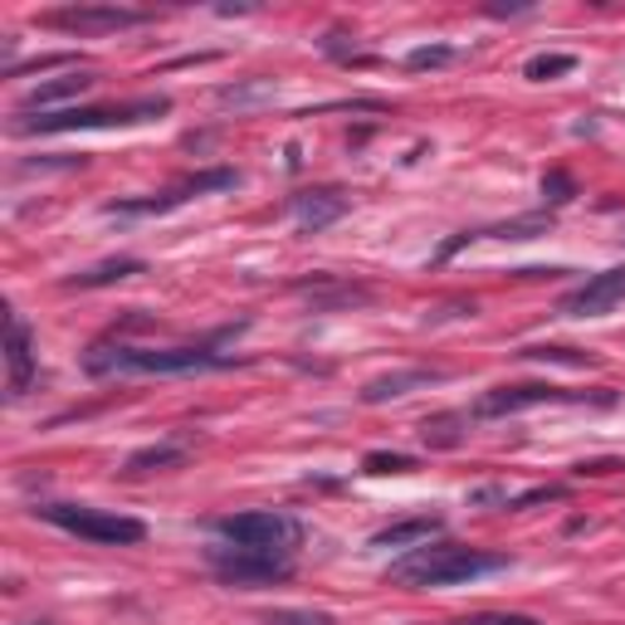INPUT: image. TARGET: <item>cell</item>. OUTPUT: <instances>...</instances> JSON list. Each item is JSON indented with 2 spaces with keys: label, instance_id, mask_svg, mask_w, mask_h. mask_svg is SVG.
<instances>
[{
  "label": "cell",
  "instance_id": "1",
  "mask_svg": "<svg viewBox=\"0 0 625 625\" xmlns=\"http://www.w3.org/2000/svg\"><path fill=\"white\" fill-rule=\"evenodd\" d=\"M503 567H509V558H499V552L459 548V542H420L416 552L392 562V582H400V586H459V582H475V576H489Z\"/></svg>",
  "mask_w": 625,
  "mask_h": 625
},
{
  "label": "cell",
  "instance_id": "2",
  "mask_svg": "<svg viewBox=\"0 0 625 625\" xmlns=\"http://www.w3.org/2000/svg\"><path fill=\"white\" fill-rule=\"evenodd\" d=\"M235 352L216 347H93L88 372L93 376H123V372H157V376H181V372H220L235 367Z\"/></svg>",
  "mask_w": 625,
  "mask_h": 625
},
{
  "label": "cell",
  "instance_id": "3",
  "mask_svg": "<svg viewBox=\"0 0 625 625\" xmlns=\"http://www.w3.org/2000/svg\"><path fill=\"white\" fill-rule=\"evenodd\" d=\"M44 523L64 528V533L84 538V542H98V548H137L147 538V528L127 513H108V509H88V503H44L34 509Z\"/></svg>",
  "mask_w": 625,
  "mask_h": 625
},
{
  "label": "cell",
  "instance_id": "4",
  "mask_svg": "<svg viewBox=\"0 0 625 625\" xmlns=\"http://www.w3.org/2000/svg\"><path fill=\"white\" fill-rule=\"evenodd\" d=\"M171 113V98H137L123 108H59L40 117H15V133H84V127H127Z\"/></svg>",
  "mask_w": 625,
  "mask_h": 625
},
{
  "label": "cell",
  "instance_id": "5",
  "mask_svg": "<svg viewBox=\"0 0 625 625\" xmlns=\"http://www.w3.org/2000/svg\"><path fill=\"white\" fill-rule=\"evenodd\" d=\"M216 533L230 542V548H250V552H269V558H293L299 548V523L289 513H269V509H254V513H230V518H216Z\"/></svg>",
  "mask_w": 625,
  "mask_h": 625
},
{
  "label": "cell",
  "instance_id": "6",
  "mask_svg": "<svg viewBox=\"0 0 625 625\" xmlns=\"http://www.w3.org/2000/svg\"><path fill=\"white\" fill-rule=\"evenodd\" d=\"M576 400L611 406L606 396H582V392H562V386H548V382H523V386H493V392H483L475 406H469V416L499 420V416H518V410H533V406H576Z\"/></svg>",
  "mask_w": 625,
  "mask_h": 625
},
{
  "label": "cell",
  "instance_id": "7",
  "mask_svg": "<svg viewBox=\"0 0 625 625\" xmlns=\"http://www.w3.org/2000/svg\"><path fill=\"white\" fill-rule=\"evenodd\" d=\"M206 562L216 567L220 582L230 586H269V582H284L293 572V558H269V552H250V548H206Z\"/></svg>",
  "mask_w": 625,
  "mask_h": 625
},
{
  "label": "cell",
  "instance_id": "8",
  "mask_svg": "<svg viewBox=\"0 0 625 625\" xmlns=\"http://www.w3.org/2000/svg\"><path fill=\"white\" fill-rule=\"evenodd\" d=\"M235 186H240V171H235V167H216V171H200V176H191V181L171 186V191H162V196H143V200H113V206H108V216H162V210L186 206V200H191V196H206V191H235Z\"/></svg>",
  "mask_w": 625,
  "mask_h": 625
},
{
  "label": "cell",
  "instance_id": "9",
  "mask_svg": "<svg viewBox=\"0 0 625 625\" xmlns=\"http://www.w3.org/2000/svg\"><path fill=\"white\" fill-rule=\"evenodd\" d=\"M44 25L69 30V34H113V30H133L147 25V10H127V6H64V10H44Z\"/></svg>",
  "mask_w": 625,
  "mask_h": 625
},
{
  "label": "cell",
  "instance_id": "10",
  "mask_svg": "<svg viewBox=\"0 0 625 625\" xmlns=\"http://www.w3.org/2000/svg\"><path fill=\"white\" fill-rule=\"evenodd\" d=\"M621 303H625V264L586 279L582 289H572L567 299H562V313L567 317H601V313L621 309Z\"/></svg>",
  "mask_w": 625,
  "mask_h": 625
},
{
  "label": "cell",
  "instance_id": "11",
  "mask_svg": "<svg viewBox=\"0 0 625 625\" xmlns=\"http://www.w3.org/2000/svg\"><path fill=\"white\" fill-rule=\"evenodd\" d=\"M6 372H10V396H25L34 376V342H30V323L15 313L6 317Z\"/></svg>",
  "mask_w": 625,
  "mask_h": 625
},
{
  "label": "cell",
  "instance_id": "12",
  "mask_svg": "<svg viewBox=\"0 0 625 625\" xmlns=\"http://www.w3.org/2000/svg\"><path fill=\"white\" fill-rule=\"evenodd\" d=\"M289 216L299 220L303 235H317V230L333 226V220L347 216V196L342 191H299L289 200Z\"/></svg>",
  "mask_w": 625,
  "mask_h": 625
},
{
  "label": "cell",
  "instance_id": "13",
  "mask_svg": "<svg viewBox=\"0 0 625 625\" xmlns=\"http://www.w3.org/2000/svg\"><path fill=\"white\" fill-rule=\"evenodd\" d=\"M435 382H445V372L440 367H410V372H386V376H376V382L362 386V400L367 406H382V400H396V396H410L416 386H435Z\"/></svg>",
  "mask_w": 625,
  "mask_h": 625
},
{
  "label": "cell",
  "instance_id": "14",
  "mask_svg": "<svg viewBox=\"0 0 625 625\" xmlns=\"http://www.w3.org/2000/svg\"><path fill=\"white\" fill-rule=\"evenodd\" d=\"M93 88V74H64V79H50V84H34L25 98H20V113H30V108H54V103H64V98H79V93H88Z\"/></svg>",
  "mask_w": 625,
  "mask_h": 625
},
{
  "label": "cell",
  "instance_id": "15",
  "mask_svg": "<svg viewBox=\"0 0 625 625\" xmlns=\"http://www.w3.org/2000/svg\"><path fill=\"white\" fill-rule=\"evenodd\" d=\"M186 455H191V440H162V445H147V450L127 455L123 475H127V479H137V475H152V469L186 465Z\"/></svg>",
  "mask_w": 625,
  "mask_h": 625
},
{
  "label": "cell",
  "instance_id": "16",
  "mask_svg": "<svg viewBox=\"0 0 625 625\" xmlns=\"http://www.w3.org/2000/svg\"><path fill=\"white\" fill-rule=\"evenodd\" d=\"M440 518L435 513H420V518H400V523L382 528V533L372 538V548H416V542H430L435 533H440Z\"/></svg>",
  "mask_w": 625,
  "mask_h": 625
},
{
  "label": "cell",
  "instance_id": "17",
  "mask_svg": "<svg viewBox=\"0 0 625 625\" xmlns=\"http://www.w3.org/2000/svg\"><path fill=\"white\" fill-rule=\"evenodd\" d=\"M127 274H143V259H108V264H93L84 274L69 279V289H98V284H117Z\"/></svg>",
  "mask_w": 625,
  "mask_h": 625
},
{
  "label": "cell",
  "instance_id": "18",
  "mask_svg": "<svg viewBox=\"0 0 625 625\" xmlns=\"http://www.w3.org/2000/svg\"><path fill=\"white\" fill-rule=\"evenodd\" d=\"M303 293H309V299H313V309L317 313H327V309H337V303H372V293L367 289H357V284H327V279H323V284H303Z\"/></svg>",
  "mask_w": 625,
  "mask_h": 625
},
{
  "label": "cell",
  "instance_id": "19",
  "mask_svg": "<svg viewBox=\"0 0 625 625\" xmlns=\"http://www.w3.org/2000/svg\"><path fill=\"white\" fill-rule=\"evenodd\" d=\"M548 230H552V216H518V220H503V226H489L479 235H489V240H538Z\"/></svg>",
  "mask_w": 625,
  "mask_h": 625
},
{
  "label": "cell",
  "instance_id": "20",
  "mask_svg": "<svg viewBox=\"0 0 625 625\" xmlns=\"http://www.w3.org/2000/svg\"><path fill=\"white\" fill-rule=\"evenodd\" d=\"M274 98V84L269 79H259V84H240V88H216V103H226V108H244V103H264Z\"/></svg>",
  "mask_w": 625,
  "mask_h": 625
},
{
  "label": "cell",
  "instance_id": "21",
  "mask_svg": "<svg viewBox=\"0 0 625 625\" xmlns=\"http://www.w3.org/2000/svg\"><path fill=\"white\" fill-rule=\"evenodd\" d=\"M572 69H576V59H572V54H538V59H533V64H528V69H523V74H528V79H533V84H542V79H558V74H572Z\"/></svg>",
  "mask_w": 625,
  "mask_h": 625
},
{
  "label": "cell",
  "instance_id": "22",
  "mask_svg": "<svg viewBox=\"0 0 625 625\" xmlns=\"http://www.w3.org/2000/svg\"><path fill=\"white\" fill-rule=\"evenodd\" d=\"M362 469L367 475H406V469H416V455H367L362 459Z\"/></svg>",
  "mask_w": 625,
  "mask_h": 625
},
{
  "label": "cell",
  "instance_id": "23",
  "mask_svg": "<svg viewBox=\"0 0 625 625\" xmlns=\"http://www.w3.org/2000/svg\"><path fill=\"white\" fill-rule=\"evenodd\" d=\"M264 625H333L327 611H269Z\"/></svg>",
  "mask_w": 625,
  "mask_h": 625
},
{
  "label": "cell",
  "instance_id": "24",
  "mask_svg": "<svg viewBox=\"0 0 625 625\" xmlns=\"http://www.w3.org/2000/svg\"><path fill=\"white\" fill-rule=\"evenodd\" d=\"M459 420H465V416H435L420 430H426L430 445H459V430H450V426H459Z\"/></svg>",
  "mask_w": 625,
  "mask_h": 625
},
{
  "label": "cell",
  "instance_id": "25",
  "mask_svg": "<svg viewBox=\"0 0 625 625\" xmlns=\"http://www.w3.org/2000/svg\"><path fill=\"white\" fill-rule=\"evenodd\" d=\"M455 625H542L533 616H518V611H479V616H465Z\"/></svg>",
  "mask_w": 625,
  "mask_h": 625
},
{
  "label": "cell",
  "instance_id": "26",
  "mask_svg": "<svg viewBox=\"0 0 625 625\" xmlns=\"http://www.w3.org/2000/svg\"><path fill=\"white\" fill-rule=\"evenodd\" d=\"M450 59H455L450 44H426V50H410L406 64L410 69H435V64H450Z\"/></svg>",
  "mask_w": 625,
  "mask_h": 625
},
{
  "label": "cell",
  "instance_id": "27",
  "mask_svg": "<svg viewBox=\"0 0 625 625\" xmlns=\"http://www.w3.org/2000/svg\"><path fill=\"white\" fill-rule=\"evenodd\" d=\"M523 357H533V362H567V367H586L592 357H582V352H567V347H528Z\"/></svg>",
  "mask_w": 625,
  "mask_h": 625
},
{
  "label": "cell",
  "instance_id": "28",
  "mask_svg": "<svg viewBox=\"0 0 625 625\" xmlns=\"http://www.w3.org/2000/svg\"><path fill=\"white\" fill-rule=\"evenodd\" d=\"M572 176H562V171H552V176H542V196L552 200V206H562V200H572Z\"/></svg>",
  "mask_w": 625,
  "mask_h": 625
},
{
  "label": "cell",
  "instance_id": "29",
  "mask_svg": "<svg viewBox=\"0 0 625 625\" xmlns=\"http://www.w3.org/2000/svg\"><path fill=\"white\" fill-rule=\"evenodd\" d=\"M59 64H69V54H44V59H30V64H15V69H10V79L34 74V69H59Z\"/></svg>",
  "mask_w": 625,
  "mask_h": 625
},
{
  "label": "cell",
  "instance_id": "30",
  "mask_svg": "<svg viewBox=\"0 0 625 625\" xmlns=\"http://www.w3.org/2000/svg\"><path fill=\"white\" fill-rule=\"evenodd\" d=\"M30 625H50V621H30Z\"/></svg>",
  "mask_w": 625,
  "mask_h": 625
}]
</instances>
